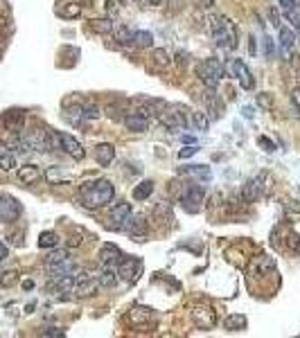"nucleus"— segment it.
<instances>
[{"label": "nucleus", "mask_w": 300, "mask_h": 338, "mask_svg": "<svg viewBox=\"0 0 300 338\" xmlns=\"http://www.w3.org/2000/svg\"><path fill=\"white\" fill-rule=\"evenodd\" d=\"M151 192H154V183H151V180H142V183L133 190V199L135 201H147L151 196Z\"/></svg>", "instance_id": "nucleus-24"}, {"label": "nucleus", "mask_w": 300, "mask_h": 338, "mask_svg": "<svg viewBox=\"0 0 300 338\" xmlns=\"http://www.w3.org/2000/svg\"><path fill=\"white\" fill-rule=\"evenodd\" d=\"M95 160L102 165V167H108V165L115 160V149H113V144H108V142L97 144L95 147Z\"/></svg>", "instance_id": "nucleus-17"}, {"label": "nucleus", "mask_w": 300, "mask_h": 338, "mask_svg": "<svg viewBox=\"0 0 300 338\" xmlns=\"http://www.w3.org/2000/svg\"><path fill=\"white\" fill-rule=\"evenodd\" d=\"M23 214L21 203L9 194H0V221L5 223H14L18 221V217Z\"/></svg>", "instance_id": "nucleus-6"}, {"label": "nucleus", "mask_w": 300, "mask_h": 338, "mask_svg": "<svg viewBox=\"0 0 300 338\" xmlns=\"http://www.w3.org/2000/svg\"><path fill=\"white\" fill-rule=\"evenodd\" d=\"M151 41H154V36L149 32H142V30L133 32V45H138V48H149Z\"/></svg>", "instance_id": "nucleus-31"}, {"label": "nucleus", "mask_w": 300, "mask_h": 338, "mask_svg": "<svg viewBox=\"0 0 300 338\" xmlns=\"http://www.w3.org/2000/svg\"><path fill=\"white\" fill-rule=\"evenodd\" d=\"M246 325H248V318L244 313H231L224 320V327L228 332H241V329H246Z\"/></svg>", "instance_id": "nucleus-22"}, {"label": "nucleus", "mask_w": 300, "mask_h": 338, "mask_svg": "<svg viewBox=\"0 0 300 338\" xmlns=\"http://www.w3.org/2000/svg\"><path fill=\"white\" fill-rule=\"evenodd\" d=\"M38 178H41V169H38L36 165H25V167L18 169V180L25 183V185H32Z\"/></svg>", "instance_id": "nucleus-20"}, {"label": "nucleus", "mask_w": 300, "mask_h": 338, "mask_svg": "<svg viewBox=\"0 0 300 338\" xmlns=\"http://www.w3.org/2000/svg\"><path fill=\"white\" fill-rule=\"evenodd\" d=\"M115 41L120 45H129V43H133V32L129 30V27H120L118 32H115Z\"/></svg>", "instance_id": "nucleus-33"}, {"label": "nucleus", "mask_w": 300, "mask_h": 338, "mask_svg": "<svg viewBox=\"0 0 300 338\" xmlns=\"http://www.w3.org/2000/svg\"><path fill=\"white\" fill-rule=\"evenodd\" d=\"M59 243V237H57V233H41V237H38V248H54Z\"/></svg>", "instance_id": "nucleus-30"}, {"label": "nucleus", "mask_w": 300, "mask_h": 338, "mask_svg": "<svg viewBox=\"0 0 300 338\" xmlns=\"http://www.w3.org/2000/svg\"><path fill=\"white\" fill-rule=\"evenodd\" d=\"M115 196V187L111 185V180H93V183H86L81 187V196L79 201L86 210H100V207L108 205Z\"/></svg>", "instance_id": "nucleus-1"}, {"label": "nucleus", "mask_w": 300, "mask_h": 338, "mask_svg": "<svg viewBox=\"0 0 300 338\" xmlns=\"http://www.w3.org/2000/svg\"><path fill=\"white\" fill-rule=\"evenodd\" d=\"M68 250H54L52 255L48 257V264H57V262H64V259H68Z\"/></svg>", "instance_id": "nucleus-42"}, {"label": "nucleus", "mask_w": 300, "mask_h": 338, "mask_svg": "<svg viewBox=\"0 0 300 338\" xmlns=\"http://www.w3.org/2000/svg\"><path fill=\"white\" fill-rule=\"evenodd\" d=\"M115 273L124 282H135L140 277V273H142V262L138 257H122Z\"/></svg>", "instance_id": "nucleus-5"}, {"label": "nucleus", "mask_w": 300, "mask_h": 338, "mask_svg": "<svg viewBox=\"0 0 300 338\" xmlns=\"http://www.w3.org/2000/svg\"><path fill=\"white\" fill-rule=\"evenodd\" d=\"M81 11V5H77V2H70L66 9H59V16H66V18H77Z\"/></svg>", "instance_id": "nucleus-35"}, {"label": "nucleus", "mask_w": 300, "mask_h": 338, "mask_svg": "<svg viewBox=\"0 0 300 338\" xmlns=\"http://www.w3.org/2000/svg\"><path fill=\"white\" fill-rule=\"evenodd\" d=\"M102 115L100 113V108H95V106H81V120H97V117Z\"/></svg>", "instance_id": "nucleus-36"}, {"label": "nucleus", "mask_w": 300, "mask_h": 338, "mask_svg": "<svg viewBox=\"0 0 300 338\" xmlns=\"http://www.w3.org/2000/svg\"><path fill=\"white\" fill-rule=\"evenodd\" d=\"M16 280H18L16 270H7V273H2V277H0V284H2V286H11Z\"/></svg>", "instance_id": "nucleus-40"}, {"label": "nucleus", "mask_w": 300, "mask_h": 338, "mask_svg": "<svg viewBox=\"0 0 300 338\" xmlns=\"http://www.w3.org/2000/svg\"><path fill=\"white\" fill-rule=\"evenodd\" d=\"M280 30V48L282 50H291L296 43V34L291 32L289 27H278Z\"/></svg>", "instance_id": "nucleus-26"}, {"label": "nucleus", "mask_w": 300, "mask_h": 338, "mask_svg": "<svg viewBox=\"0 0 300 338\" xmlns=\"http://www.w3.org/2000/svg\"><path fill=\"white\" fill-rule=\"evenodd\" d=\"M257 101H260L262 106H271V100H268V97H264V95H260V100H257Z\"/></svg>", "instance_id": "nucleus-51"}, {"label": "nucleus", "mask_w": 300, "mask_h": 338, "mask_svg": "<svg viewBox=\"0 0 300 338\" xmlns=\"http://www.w3.org/2000/svg\"><path fill=\"white\" fill-rule=\"evenodd\" d=\"M203 101H205V106H208V115H210V122L212 120H219L221 115H224V104L219 101V97L214 95V88H210L208 93L203 95Z\"/></svg>", "instance_id": "nucleus-15"}, {"label": "nucleus", "mask_w": 300, "mask_h": 338, "mask_svg": "<svg viewBox=\"0 0 300 338\" xmlns=\"http://www.w3.org/2000/svg\"><path fill=\"white\" fill-rule=\"evenodd\" d=\"M124 124H127L129 131H135V133H142L149 129V117L140 115V113H131V115L124 117Z\"/></svg>", "instance_id": "nucleus-18"}, {"label": "nucleus", "mask_w": 300, "mask_h": 338, "mask_svg": "<svg viewBox=\"0 0 300 338\" xmlns=\"http://www.w3.org/2000/svg\"><path fill=\"white\" fill-rule=\"evenodd\" d=\"M97 282H100V286H115V282H118L115 269H104L100 273V277H97Z\"/></svg>", "instance_id": "nucleus-29"}, {"label": "nucleus", "mask_w": 300, "mask_h": 338, "mask_svg": "<svg viewBox=\"0 0 300 338\" xmlns=\"http://www.w3.org/2000/svg\"><path fill=\"white\" fill-rule=\"evenodd\" d=\"M43 336H64V332H61V329H57V327H50V329H45V332H43Z\"/></svg>", "instance_id": "nucleus-47"}, {"label": "nucleus", "mask_w": 300, "mask_h": 338, "mask_svg": "<svg viewBox=\"0 0 300 338\" xmlns=\"http://www.w3.org/2000/svg\"><path fill=\"white\" fill-rule=\"evenodd\" d=\"M273 269H275V259L268 257V255H264V257L260 259V270H262V273H267V270H273Z\"/></svg>", "instance_id": "nucleus-41"}, {"label": "nucleus", "mask_w": 300, "mask_h": 338, "mask_svg": "<svg viewBox=\"0 0 300 338\" xmlns=\"http://www.w3.org/2000/svg\"><path fill=\"white\" fill-rule=\"evenodd\" d=\"M16 167V156L11 151H5V153H0V169L2 171H9V169Z\"/></svg>", "instance_id": "nucleus-32"}, {"label": "nucleus", "mask_w": 300, "mask_h": 338, "mask_svg": "<svg viewBox=\"0 0 300 338\" xmlns=\"http://www.w3.org/2000/svg\"><path fill=\"white\" fill-rule=\"evenodd\" d=\"M233 72H235V77L239 79V86L244 90H251L253 86H255V79H253L251 70L246 68V64H244L241 59H235V61H233Z\"/></svg>", "instance_id": "nucleus-13"}, {"label": "nucleus", "mask_w": 300, "mask_h": 338, "mask_svg": "<svg viewBox=\"0 0 300 338\" xmlns=\"http://www.w3.org/2000/svg\"><path fill=\"white\" fill-rule=\"evenodd\" d=\"M264 180H267V174H257L255 178H251L244 185V201L246 203H253V201H257L260 196H262V192H264Z\"/></svg>", "instance_id": "nucleus-11"}, {"label": "nucleus", "mask_w": 300, "mask_h": 338, "mask_svg": "<svg viewBox=\"0 0 300 338\" xmlns=\"http://www.w3.org/2000/svg\"><path fill=\"white\" fill-rule=\"evenodd\" d=\"M91 30L97 34H108L113 32V23L108 18H95V21H91Z\"/></svg>", "instance_id": "nucleus-28"}, {"label": "nucleus", "mask_w": 300, "mask_h": 338, "mask_svg": "<svg viewBox=\"0 0 300 338\" xmlns=\"http://www.w3.org/2000/svg\"><path fill=\"white\" fill-rule=\"evenodd\" d=\"M192 122H194V127L199 129V131H208L210 129V115L203 111H194L192 113Z\"/></svg>", "instance_id": "nucleus-27"}, {"label": "nucleus", "mask_w": 300, "mask_h": 338, "mask_svg": "<svg viewBox=\"0 0 300 338\" xmlns=\"http://www.w3.org/2000/svg\"><path fill=\"white\" fill-rule=\"evenodd\" d=\"M135 2H142V0H135Z\"/></svg>", "instance_id": "nucleus-55"}, {"label": "nucleus", "mask_w": 300, "mask_h": 338, "mask_svg": "<svg viewBox=\"0 0 300 338\" xmlns=\"http://www.w3.org/2000/svg\"><path fill=\"white\" fill-rule=\"evenodd\" d=\"M181 174H192L201 180H210L212 178V169L208 165H188V167H181Z\"/></svg>", "instance_id": "nucleus-23"}, {"label": "nucleus", "mask_w": 300, "mask_h": 338, "mask_svg": "<svg viewBox=\"0 0 300 338\" xmlns=\"http://www.w3.org/2000/svg\"><path fill=\"white\" fill-rule=\"evenodd\" d=\"M7 257V246L2 241H0V262H2V259Z\"/></svg>", "instance_id": "nucleus-49"}, {"label": "nucleus", "mask_w": 300, "mask_h": 338, "mask_svg": "<svg viewBox=\"0 0 300 338\" xmlns=\"http://www.w3.org/2000/svg\"><path fill=\"white\" fill-rule=\"evenodd\" d=\"M23 122H25L23 111H7L5 115H2V124H5L9 131H14V133L23 131Z\"/></svg>", "instance_id": "nucleus-19"}, {"label": "nucleus", "mask_w": 300, "mask_h": 338, "mask_svg": "<svg viewBox=\"0 0 300 338\" xmlns=\"http://www.w3.org/2000/svg\"><path fill=\"white\" fill-rule=\"evenodd\" d=\"M197 77L203 81L208 88H217L219 81L224 79V66L217 59H205L201 64H197Z\"/></svg>", "instance_id": "nucleus-3"}, {"label": "nucleus", "mask_w": 300, "mask_h": 338, "mask_svg": "<svg viewBox=\"0 0 300 338\" xmlns=\"http://www.w3.org/2000/svg\"><path fill=\"white\" fill-rule=\"evenodd\" d=\"M210 32H212V38L219 48H235L237 45V30L235 23L226 16H212L210 18Z\"/></svg>", "instance_id": "nucleus-2"}, {"label": "nucleus", "mask_w": 300, "mask_h": 338, "mask_svg": "<svg viewBox=\"0 0 300 338\" xmlns=\"http://www.w3.org/2000/svg\"><path fill=\"white\" fill-rule=\"evenodd\" d=\"M124 233L129 235V237L133 239V241H145L147 239V223L142 217H129V221L124 223Z\"/></svg>", "instance_id": "nucleus-10"}, {"label": "nucleus", "mask_w": 300, "mask_h": 338, "mask_svg": "<svg viewBox=\"0 0 300 338\" xmlns=\"http://www.w3.org/2000/svg\"><path fill=\"white\" fill-rule=\"evenodd\" d=\"M205 199V190L201 185H190L188 190L181 194V207L190 214H197L201 210V203Z\"/></svg>", "instance_id": "nucleus-4"}, {"label": "nucleus", "mask_w": 300, "mask_h": 338, "mask_svg": "<svg viewBox=\"0 0 300 338\" xmlns=\"http://www.w3.org/2000/svg\"><path fill=\"white\" fill-rule=\"evenodd\" d=\"M100 286L97 277H91V275H84V277H75V291L77 296H93Z\"/></svg>", "instance_id": "nucleus-16"}, {"label": "nucleus", "mask_w": 300, "mask_h": 338, "mask_svg": "<svg viewBox=\"0 0 300 338\" xmlns=\"http://www.w3.org/2000/svg\"><path fill=\"white\" fill-rule=\"evenodd\" d=\"M264 52H267V57H273V41L267 34H264Z\"/></svg>", "instance_id": "nucleus-46"}, {"label": "nucleus", "mask_w": 300, "mask_h": 338, "mask_svg": "<svg viewBox=\"0 0 300 338\" xmlns=\"http://www.w3.org/2000/svg\"><path fill=\"white\" fill-rule=\"evenodd\" d=\"M59 135H61V151H66L72 160H84L86 151H84V147L77 142V137H72L70 133H64V131H61Z\"/></svg>", "instance_id": "nucleus-12"}, {"label": "nucleus", "mask_w": 300, "mask_h": 338, "mask_svg": "<svg viewBox=\"0 0 300 338\" xmlns=\"http://www.w3.org/2000/svg\"><path fill=\"white\" fill-rule=\"evenodd\" d=\"M192 320L199 329H212L214 322H217V311H214L212 306H194Z\"/></svg>", "instance_id": "nucleus-7"}, {"label": "nucleus", "mask_w": 300, "mask_h": 338, "mask_svg": "<svg viewBox=\"0 0 300 338\" xmlns=\"http://www.w3.org/2000/svg\"><path fill=\"white\" fill-rule=\"evenodd\" d=\"M129 217H131V205L129 203H120V205H115L111 210V214H108V228L111 230H124V223L129 221Z\"/></svg>", "instance_id": "nucleus-9"}, {"label": "nucleus", "mask_w": 300, "mask_h": 338, "mask_svg": "<svg viewBox=\"0 0 300 338\" xmlns=\"http://www.w3.org/2000/svg\"><path fill=\"white\" fill-rule=\"evenodd\" d=\"M45 178H48V183H52V185H59V183H66V180H70V174L61 171L59 167H50L48 174H45Z\"/></svg>", "instance_id": "nucleus-25"}, {"label": "nucleus", "mask_w": 300, "mask_h": 338, "mask_svg": "<svg viewBox=\"0 0 300 338\" xmlns=\"http://www.w3.org/2000/svg\"><path fill=\"white\" fill-rule=\"evenodd\" d=\"M298 7V0H280V9L287 14V11H291V9H296Z\"/></svg>", "instance_id": "nucleus-45"}, {"label": "nucleus", "mask_w": 300, "mask_h": 338, "mask_svg": "<svg viewBox=\"0 0 300 338\" xmlns=\"http://www.w3.org/2000/svg\"><path fill=\"white\" fill-rule=\"evenodd\" d=\"M120 259H122V253L113 243H106L102 248V253H100V262H102L104 269H118Z\"/></svg>", "instance_id": "nucleus-14"}, {"label": "nucleus", "mask_w": 300, "mask_h": 338, "mask_svg": "<svg viewBox=\"0 0 300 338\" xmlns=\"http://www.w3.org/2000/svg\"><path fill=\"white\" fill-rule=\"evenodd\" d=\"M158 122H161L165 129H169L171 133L183 131V129L188 127V122H185L183 113H178V111H161L158 113Z\"/></svg>", "instance_id": "nucleus-8"}, {"label": "nucleus", "mask_w": 300, "mask_h": 338, "mask_svg": "<svg viewBox=\"0 0 300 338\" xmlns=\"http://www.w3.org/2000/svg\"><path fill=\"white\" fill-rule=\"evenodd\" d=\"M257 144H260V147H264V151H267V153H273L275 149H278L273 140H271V137H267V135H260V137H257Z\"/></svg>", "instance_id": "nucleus-37"}, {"label": "nucleus", "mask_w": 300, "mask_h": 338, "mask_svg": "<svg viewBox=\"0 0 300 338\" xmlns=\"http://www.w3.org/2000/svg\"><path fill=\"white\" fill-rule=\"evenodd\" d=\"M194 153H199V147H194V144H192V147H183L181 151H178V158H183V160H185V158H192Z\"/></svg>", "instance_id": "nucleus-44"}, {"label": "nucleus", "mask_w": 300, "mask_h": 338, "mask_svg": "<svg viewBox=\"0 0 300 338\" xmlns=\"http://www.w3.org/2000/svg\"><path fill=\"white\" fill-rule=\"evenodd\" d=\"M255 52H257V50H255V38L251 36V54H255Z\"/></svg>", "instance_id": "nucleus-53"}, {"label": "nucleus", "mask_w": 300, "mask_h": 338, "mask_svg": "<svg viewBox=\"0 0 300 338\" xmlns=\"http://www.w3.org/2000/svg\"><path fill=\"white\" fill-rule=\"evenodd\" d=\"M147 2H149V5H163L165 0H147Z\"/></svg>", "instance_id": "nucleus-54"}, {"label": "nucleus", "mask_w": 300, "mask_h": 338, "mask_svg": "<svg viewBox=\"0 0 300 338\" xmlns=\"http://www.w3.org/2000/svg\"><path fill=\"white\" fill-rule=\"evenodd\" d=\"M284 16H287V21H289L291 25L296 27V30H300V14H298V7H296V9H291V11H287Z\"/></svg>", "instance_id": "nucleus-43"}, {"label": "nucleus", "mask_w": 300, "mask_h": 338, "mask_svg": "<svg viewBox=\"0 0 300 338\" xmlns=\"http://www.w3.org/2000/svg\"><path fill=\"white\" fill-rule=\"evenodd\" d=\"M23 289H25V291H32L34 289V282L32 280H25V282H23Z\"/></svg>", "instance_id": "nucleus-50"}, {"label": "nucleus", "mask_w": 300, "mask_h": 338, "mask_svg": "<svg viewBox=\"0 0 300 338\" xmlns=\"http://www.w3.org/2000/svg\"><path fill=\"white\" fill-rule=\"evenodd\" d=\"M241 113H244V117L253 120V108H251V106H244V108H241Z\"/></svg>", "instance_id": "nucleus-48"}, {"label": "nucleus", "mask_w": 300, "mask_h": 338, "mask_svg": "<svg viewBox=\"0 0 300 338\" xmlns=\"http://www.w3.org/2000/svg\"><path fill=\"white\" fill-rule=\"evenodd\" d=\"M267 14H268V21H271V25H275V27H282V18H280V11H278V7H268V9H267Z\"/></svg>", "instance_id": "nucleus-39"}, {"label": "nucleus", "mask_w": 300, "mask_h": 338, "mask_svg": "<svg viewBox=\"0 0 300 338\" xmlns=\"http://www.w3.org/2000/svg\"><path fill=\"white\" fill-rule=\"evenodd\" d=\"M129 320L133 322V325H142V322L154 320V311L147 309V306H133V309L129 311Z\"/></svg>", "instance_id": "nucleus-21"}, {"label": "nucleus", "mask_w": 300, "mask_h": 338, "mask_svg": "<svg viewBox=\"0 0 300 338\" xmlns=\"http://www.w3.org/2000/svg\"><path fill=\"white\" fill-rule=\"evenodd\" d=\"M183 142H185V144H194V142H197V140H194L192 135H183Z\"/></svg>", "instance_id": "nucleus-52"}, {"label": "nucleus", "mask_w": 300, "mask_h": 338, "mask_svg": "<svg viewBox=\"0 0 300 338\" xmlns=\"http://www.w3.org/2000/svg\"><path fill=\"white\" fill-rule=\"evenodd\" d=\"M287 246L291 248V253L294 255H300V239L296 233H289V237H287Z\"/></svg>", "instance_id": "nucleus-38"}, {"label": "nucleus", "mask_w": 300, "mask_h": 338, "mask_svg": "<svg viewBox=\"0 0 300 338\" xmlns=\"http://www.w3.org/2000/svg\"><path fill=\"white\" fill-rule=\"evenodd\" d=\"M154 64H158V68H167V66H169V54H167V50H163V48L154 50Z\"/></svg>", "instance_id": "nucleus-34"}]
</instances>
